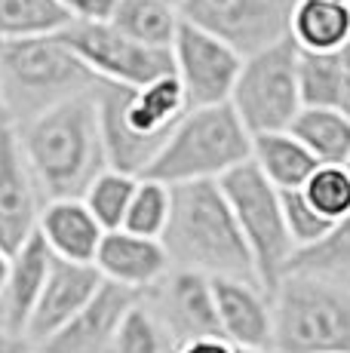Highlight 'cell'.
I'll return each instance as SVG.
<instances>
[{"label": "cell", "instance_id": "6da1fadb", "mask_svg": "<svg viewBox=\"0 0 350 353\" xmlns=\"http://www.w3.org/2000/svg\"><path fill=\"white\" fill-rule=\"evenodd\" d=\"M12 129L43 203L83 196L92 179L107 169L96 90L59 101Z\"/></svg>", "mask_w": 350, "mask_h": 353}, {"label": "cell", "instance_id": "7a4b0ae2", "mask_svg": "<svg viewBox=\"0 0 350 353\" xmlns=\"http://www.w3.org/2000/svg\"><path fill=\"white\" fill-rule=\"evenodd\" d=\"M169 188L172 209L160 240L172 268L197 270L206 276L258 280L252 252L218 181H181Z\"/></svg>", "mask_w": 350, "mask_h": 353}, {"label": "cell", "instance_id": "3957f363", "mask_svg": "<svg viewBox=\"0 0 350 353\" xmlns=\"http://www.w3.org/2000/svg\"><path fill=\"white\" fill-rule=\"evenodd\" d=\"M96 105L107 166L138 179L181 114L191 108L175 71L145 86H120L102 80L96 86Z\"/></svg>", "mask_w": 350, "mask_h": 353}, {"label": "cell", "instance_id": "277c9868", "mask_svg": "<svg viewBox=\"0 0 350 353\" xmlns=\"http://www.w3.org/2000/svg\"><path fill=\"white\" fill-rule=\"evenodd\" d=\"M102 80L59 34L0 40V92L6 123H22L59 101L90 92Z\"/></svg>", "mask_w": 350, "mask_h": 353}, {"label": "cell", "instance_id": "5b68a950", "mask_svg": "<svg viewBox=\"0 0 350 353\" xmlns=\"http://www.w3.org/2000/svg\"><path fill=\"white\" fill-rule=\"evenodd\" d=\"M249 154L252 132L237 117L231 101L187 108L141 179H157L163 185L218 181L234 166L246 163Z\"/></svg>", "mask_w": 350, "mask_h": 353}, {"label": "cell", "instance_id": "8992f818", "mask_svg": "<svg viewBox=\"0 0 350 353\" xmlns=\"http://www.w3.org/2000/svg\"><path fill=\"white\" fill-rule=\"evenodd\" d=\"M274 347L282 353H350V283L282 274L274 289Z\"/></svg>", "mask_w": 350, "mask_h": 353}, {"label": "cell", "instance_id": "52a82bcc", "mask_svg": "<svg viewBox=\"0 0 350 353\" xmlns=\"http://www.w3.org/2000/svg\"><path fill=\"white\" fill-rule=\"evenodd\" d=\"M218 185L231 203L237 228L243 234L249 252H252L255 276L274 295L277 283L286 274L289 258L295 255V243L286 230V221H282L280 188H274L252 160L225 172Z\"/></svg>", "mask_w": 350, "mask_h": 353}, {"label": "cell", "instance_id": "ba28073f", "mask_svg": "<svg viewBox=\"0 0 350 353\" xmlns=\"http://www.w3.org/2000/svg\"><path fill=\"white\" fill-rule=\"evenodd\" d=\"M298 62L301 50L292 37H282L252 56H243L227 101L252 135L289 129L295 114L305 108Z\"/></svg>", "mask_w": 350, "mask_h": 353}, {"label": "cell", "instance_id": "9c48e42d", "mask_svg": "<svg viewBox=\"0 0 350 353\" xmlns=\"http://www.w3.org/2000/svg\"><path fill=\"white\" fill-rule=\"evenodd\" d=\"M59 37L77 52V59L105 83L145 86L172 74V50L147 46L105 22H68Z\"/></svg>", "mask_w": 350, "mask_h": 353}, {"label": "cell", "instance_id": "30bf717a", "mask_svg": "<svg viewBox=\"0 0 350 353\" xmlns=\"http://www.w3.org/2000/svg\"><path fill=\"white\" fill-rule=\"evenodd\" d=\"M298 0H185L181 19L221 37L240 56L265 50L289 37V22Z\"/></svg>", "mask_w": 350, "mask_h": 353}, {"label": "cell", "instance_id": "8fae6325", "mask_svg": "<svg viewBox=\"0 0 350 353\" xmlns=\"http://www.w3.org/2000/svg\"><path fill=\"white\" fill-rule=\"evenodd\" d=\"M141 301L160 320L175 350L197 338H225L215 310L212 276L206 274L169 268L151 289L141 292Z\"/></svg>", "mask_w": 350, "mask_h": 353}, {"label": "cell", "instance_id": "7c38bea8", "mask_svg": "<svg viewBox=\"0 0 350 353\" xmlns=\"http://www.w3.org/2000/svg\"><path fill=\"white\" fill-rule=\"evenodd\" d=\"M240 65H243V56L234 46L181 19L172 40V71L191 108L221 105L231 99Z\"/></svg>", "mask_w": 350, "mask_h": 353}, {"label": "cell", "instance_id": "4fadbf2b", "mask_svg": "<svg viewBox=\"0 0 350 353\" xmlns=\"http://www.w3.org/2000/svg\"><path fill=\"white\" fill-rule=\"evenodd\" d=\"M141 298V292L102 280L99 292L56 329L46 341L37 344V353H111L114 335L123 323L126 310Z\"/></svg>", "mask_w": 350, "mask_h": 353}, {"label": "cell", "instance_id": "5bb4252c", "mask_svg": "<svg viewBox=\"0 0 350 353\" xmlns=\"http://www.w3.org/2000/svg\"><path fill=\"white\" fill-rule=\"evenodd\" d=\"M43 194L22 157L12 123H0V246L16 252L37 230Z\"/></svg>", "mask_w": 350, "mask_h": 353}, {"label": "cell", "instance_id": "9a60e30c", "mask_svg": "<svg viewBox=\"0 0 350 353\" xmlns=\"http://www.w3.org/2000/svg\"><path fill=\"white\" fill-rule=\"evenodd\" d=\"M215 310L234 347H274V298L258 280L212 276Z\"/></svg>", "mask_w": 350, "mask_h": 353}, {"label": "cell", "instance_id": "2e32d148", "mask_svg": "<svg viewBox=\"0 0 350 353\" xmlns=\"http://www.w3.org/2000/svg\"><path fill=\"white\" fill-rule=\"evenodd\" d=\"M99 286H102V274L96 270V264L68 261V258L52 255L46 283H43V289H40L28 323H25V335L34 344L46 341L52 332L62 329V325L96 295Z\"/></svg>", "mask_w": 350, "mask_h": 353}, {"label": "cell", "instance_id": "e0dca14e", "mask_svg": "<svg viewBox=\"0 0 350 353\" xmlns=\"http://www.w3.org/2000/svg\"><path fill=\"white\" fill-rule=\"evenodd\" d=\"M92 264L102 274V280L126 286L132 292L151 289L172 268L160 236H141L126 228L105 230Z\"/></svg>", "mask_w": 350, "mask_h": 353}, {"label": "cell", "instance_id": "ac0fdd59", "mask_svg": "<svg viewBox=\"0 0 350 353\" xmlns=\"http://www.w3.org/2000/svg\"><path fill=\"white\" fill-rule=\"evenodd\" d=\"M37 230L56 258L86 261V264H92L99 243H102V236H105V228L99 225L96 215L86 209L83 196L46 200L43 209H40Z\"/></svg>", "mask_w": 350, "mask_h": 353}, {"label": "cell", "instance_id": "d6986e66", "mask_svg": "<svg viewBox=\"0 0 350 353\" xmlns=\"http://www.w3.org/2000/svg\"><path fill=\"white\" fill-rule=\"evenodd\" d=\"M52 264V252L46 246V240L40 236V230L28 236L22 246L10 258V276L6 286L0 292V323L12 332H25L31 310L37 304V295L46 283Z\"/></svg>", "mask_w": 350, "mask_h": 353}, {"label": "cell", "instance_id": "ffe728a7", "mask_svg": "<svg viewBox=\"0 0 350 353\" xmlns=\"http://www.w3.org/2000/svg\"><path fill=\"white\" fill-rule=\"evenodd\" d=\"M249 160L258 166V172L271 181L274 188H301L311 172L320 166V160L295 139L289 129H274V132H255L252 135V154Z\"/></svg>", "mask_w": 350, "mask_h": 353}, {"label": "cell", "instance_id": "44dd1931", "mask_svg": "<svg viewBox=\"0 0 350 353\" xmlns=\"http://www.w3.org/2000/svg\"><path fill=\"white\" fill-rule=\"evenodd\" d=\"M289 37L301 52H335L350 40V3L298 0L289 22Z\"/></svg>", "mask_w": 350, "mask_h": 353}, {"label": "cell", "instance_id": "7402d4cb", "mask_svg": "<svg viewBox=\"0 0 350 353\" xmlns=\"http://www.w3.org/2000/svg\"><path fill=\"white\" fill-rule=\"evenodd\" d=\"M289 132L320 163H344L350 157V117L338 108L305 105L289 123Z\"/></svg>", "mask_w": 350, "mask_h": 353}, {"label": "cell", "instance_id": "603a6c76", "mask_svg": "<svg viewBox=\"0 0 350 353\" xmlns=\"http://www.w3.org/2000/svg\"><path fill=\"white\" fill-rule=\"evenodd\" d=\"M111 25H117L123 34L147 46H160V50H172L175 31L181 25L178 6L166 3V0H117L114 6Z\"/></svg>", "mask_w": 350, "mask_h": 353}, {"label": "cell", "instance_id": "cb8c5ba5", "mask_svg": "<svg viewBox=\"0 0 350 353\" xmlns=\"http://www.w3.org/2000/svg\"><path fill=\"white\" fill-rule=\"evenodd\" d=\"M286 274H316L350 283V212L335 221L329 234L313 246L295 249L286 264Z\"/></svg>", "mask_w": 350, "mask_h": 353}, {"label": "cell", "instance_id": "d4e9b609", "mask_svg": "<svg viewBox=\"0 0 350 353\" xmlns=\"http://www.w3.org/2000/svg\"><path fill=\"white\" fill-rule=\"evenodd\" d=\"M71 16L59 0H0V40L59 34Z\"/></svg>", "mask_w": 350, "mask_h": 353}, {"label": "cell", "instance_id": "484cf974", "mask_svg": "<svg viewBox=\"0 0 350 353\" xmlns=\"http://www.w3.org/2000/svg\"><path fill=\"white\" fill-rule=\"evenodd\" d=\"M136 185H138V175L120 172V169L107 166L105 172H99L96 179H92V185L86 188L83 203L105 230L123 228L126 209H130V203H132Z\"/></svg>", "mask_w": 350, "mask_h": 353}, {"label": "cell", "instance_id": "4316f807", "mask_svg": "<svg viewBox=\"0 0 350 353\" xmlns=\"http://www.w3.org/2000/svg\"><path fill=\"white\" fill-rule=\"evenodd\" d=\"M172 209V188L157 179H138L132 203L126 209L123 228L141 236H160L169 221Z\"/></svg>", "mask_w": 350, "mask_h": 353}, {"label": "cell", "instance_id": "83f0119b", "mask_svg": "<svg viewBox=\"0 0 350 353\" xmlns=\"http://www.w3.org/2000/svg\"><path fill=\"white\" fill-rule=\"evenodd\" d=\"M111 353H175V347L169 338H166L160 320L151 314V307L138 298L126 310L123 323H120L117 335H114Z\"/></svg>", "mask_w": 350, "mask_h": 353}, {"label": "cell", "instance_id": "f1b7e54d", "mask_svg": "<svg viewBox=\"0 0 350 353\" xmlns=\"http://www.w3.org/2000/svg\"><path fill=\"white\" fill-rule=\"evenodd\" d=\"M305 196L320 215L329 221H338L350 212V175L344 163H320L311 179L301 185Z\"/></svg>", "mask_w": 350, "mask_h": 353}, {"label": "cell", "instance_id": "f546056e", "mask_svg": "<svg viewBox=\"0 0 350 353\" xmlns=\"http://www.w3.org/2000/svg\"><path fill=\"white\" fill-rule=\"evenodd\" d=\"M280 203H282V221H286V230H289V236H292L295 249L313 246V243L322 240V236L329 234V228L335 225L326 215L316 212L301 188H286V191H280Z\"/></svg>", "mask_w": 350, "mask_h": 353}, {"label": "cell", "instance_id": "4dcf8cb0", "mask_svg": "<svg viewBox=\"0 0 350 353\" xmlns=\"http://www.w3.org/2000/svg\"><path fill=\"white\" fill-rule=\"evenodd\" d=\"M59 3L65 6L71 22H105L111 19L117 0H59Z\"/></svg>", "mask_w": 350, "mask_h": 353}, {"label": "cell", "instance_id": "1f68e13d", "mask_svg": "<svg viewBox=\"0 0 350 353\" xmlns=\"http://www.w3.org/2000/svg\"><path fill=\"white\" fill-rule=\"evenodd\" d=\"M0 353H37V344L25 332H12L0 323Z\"/></svg>", "mask_w": 350, "mask_h": 353}, {"label": "cell", "instance_id": "d6a6232c", "mask_svg": "<svg viewBox=\"0 0 350 353\" xmlns=\"http://www.w3.org/2000/svg\"><path fill=\"white\" fill-rule=\"evenodd\" d=\"M175 353H234V344L225 338H197V341L181 344Z\"/></svg>", "mask_w": 350, "mask_h": 353}, {"label": "cell", "instance_id": "836d02e7", "mask_svg": "<svg viewBox=\"0 0 350 353\" xmlns=\"http://www.w3.org/2000/svg\"><path fill=\"white\" fill-rule=\"evenodd\" d=\"M10 258H12V252H6V249L0 246V292H3L6 276H10Z\"/></svg>", "mask_w": 350, "mask_h": 353}, {"label": "cell", "instance_id": "e575fe53", "mask_svg": "<svg viewBox=\"0 0 350 353\" xmlns=\"http://www.w3.org/2000/svg\"><path fill=\"white\" fill-rule=\"evenodd\" d=\"M234 353H282L277 347H234Z\"/></svg>", "mask_w": 350, "mask_h": 353}, {"label": "cell", "instance_id": "d590c367", "mask_svg": "<svg viewBox=\"0 0 350 353\" xmlns=\"http://www.w3.org/2000/svg\"><path fill=\"white\" fill-rule=\"evenodd\" d=\"M0 123H6V108H3V92H0Z\"/></svg>", "mask_w": 350, "mask_h": 353}, {"label": "cell", "instance_id": "8d00e7d4", "mask_svg": "<svg viewBox=\"0 0 350 353\" xmlns=\"http://www.w3.org/2000/svg\"><path fill=\"white\" fill-rule=\"evenodd\" d=\"M166 3H172V6H178V10H181V3H185V0H166Z\"/></svg>", "mask_w": 350, "mask_h": 353}, {"label": "cell", "instance_id": "74e56055", "mask_svg": "<svg viewBox=\"0 0 350 353\" xmlns=\"http://www.w3.org/2000/svg\"><path fill=\"white\" fill-rule=\"evenodd\" d=\"M344 169H347V175H350V157L344 160Z\"/></svg>", "mask_w": 350, "mask_h": 353}, {"label": "cell", "instance_id": "f35d334b", "mask_svg": "<svg viewBox=\"0 0 350 353\" xmlns=\"http://www.w3.org/2000/svg\"><path fill=\"white\" fill-rule=\"evenodd\" d=\"M338 3H350V0H338Z\"/></svg>", "mask_w": 350, "mask_h": 353}]
</instances>
